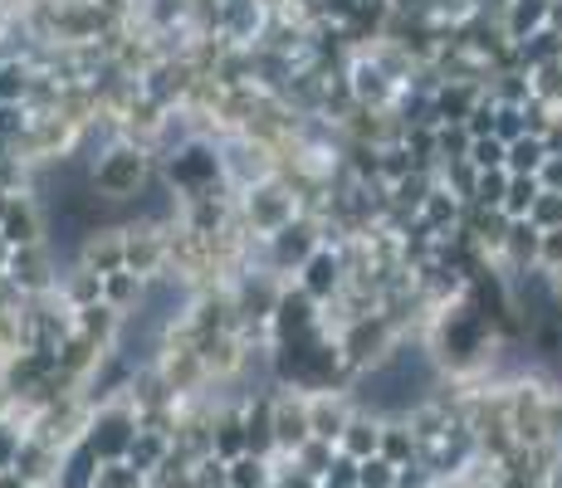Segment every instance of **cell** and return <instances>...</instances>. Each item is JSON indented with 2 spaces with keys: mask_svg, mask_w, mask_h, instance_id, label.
Listing matches in <instances>:
<instances>
[{
  "mask_svg": "<svg viewBox=\"0 0 562 488\" xmlns=\"http://www.w3.org/2000/svg\"><path fill=\"white\" fill-rule=\"evenodd\" d=\"M181 303H187V288H181V284H153V288H147L143 313L127 322V338H123V352L133 356V362L153 356V347L161 342V332H167V322L177 318Z\"/></svg>",
  "mask_w": 562,
  "mask_h": 488,
  "instance_id": "7a4b0ae2",
  "label": "cell"
},
{
  "mask_svg": "<svg viewBox=\"0 0 562 488\" xmlns=\"http://www.w3.org/2000/svg\"><path fill=\"white\" fill-rule=\"evenodd\" d=\"M436 382V366L420 347H402L392 362H382L372 376L362 382V400L372 410H411Z\"/></svg>",
  "mask_w": 562,
  "mask_h": 488,
  "instance_id": "6da1fadb",
  "label": "cell"
},
{
  "mask_svg": "<svg viewBox=\"0 0 562 488\" xmlns=\"http://www.w3.org/2000/svg\"><path fill=\"white\" fill-rule=\"evenodd\" d=\"M103 430H108V435H103V450H117V444H123V430H127V425H123V420H108Z\"/></svg>",
  "mask_w": 562,
  "mask_h": 488,
  "instance_id": "3957f363",
  "label": "cell"
},
{
  "mask_svg": "<svg viewBox=\"0 0 562 488\" xmlns=\"http://www.w3.org/2000/svg\"><path fill=\"white\" fill-rule=\"evenodd\" d=\"M10 240H30V220L10 211Z\"/></svg>",
  "mask_w": 562,
  "mask_h": 488,
  "instance_id": "277c9868",
  "label": "cell"
}]
</instances>
